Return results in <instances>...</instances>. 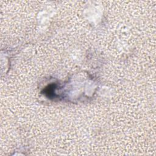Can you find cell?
Listing matches in <instances>:
<instances>
[{
    "mask_svg": "<svg viewBox=\"0 0 156 156\" xmlns=\"http://www.w3.org/2000/svg\"><path fill=\"white\" fill-rule=\"evenodd\" d=\"M55 90V85L54 84H51L44 88V93L49 98H52L55 97V95H54Z\"/></svg>",
    "mask_w": 156,
    "mask_h": 156,
    "instance_id": "obj_1",
    "label": "cell"
}]
</instances>
